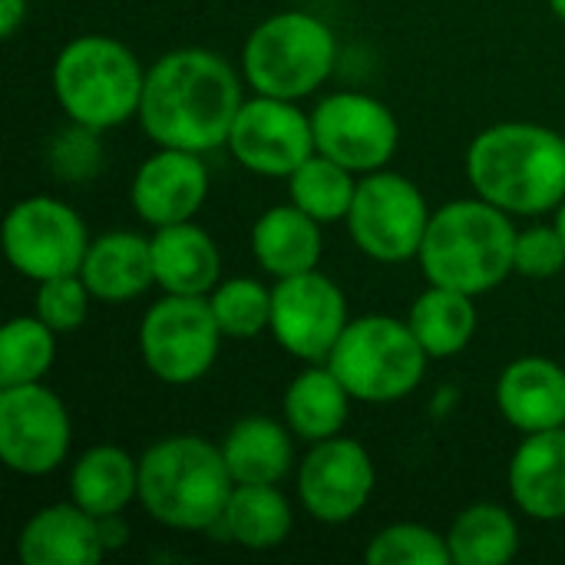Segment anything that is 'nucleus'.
<instances>
[{
  "label": "nucleus",
  "mask_w": 565,
  "mask_h": 565,
  "mask_svg": "<svg viewBox=\"0 0 565 565\" xmlns=\"http://www.w3.org/2000/svg\"><path fill=\"white\" fill-rule=\"evenodd\" d=\"M242 103V79L225 56L182 46L146 70L136 119L156 146L205 156L225 146Z\"/></svg>",
  "instance_id": "1"
},
{
  "label": "nucleus",
  "mask_w": 565,
  "mask_h": 565,
  "mask_svg": "<svg viewBox=\"0 0 565 565\" xmlns=\"http://www.w3.org/2000/svg\"><path fill=\"white\" fill-rule=\"evenodd\" d=\"M470 189L510 212L546 215L565 202V139L540 122H497L467 146Z\"/></svg>",
  "instance_id": "2"
},
{
  "label": "nucleus",
  "mask_w": 565,
  "mask_h": 565,
  "mask_svg": "<svg viewBox=\"0 0 565 565\" xmlns=\"http://www.w3.org/2000/svg\"><path fill=\"white\" fill-rule=\"evenodd\" d=\"M235 480L222 447L199 434H172L139 457V507L175 533L222 526Z\"/></svg>",
  "instance_id": "3"
},
{
  "label": "nucleus",
  "mask_w": 565,
  "mask_h": 565,
  "mask_svg": "<svg viewBox=\"0 0 565 565\" xmlns=\"http://www.w3.org/2000/svg\"><path fill=\"white\" fill-rule=\"evenodd\" d=\"M516 232L513 215L493 202L454 199L430 215L417 262L430 285L480 298L513 275Z\"/></svg>",
  "instance_id": "4"
},
{
  "label": "nucleus",
  "mask_w": 565,
  "mask_h": 565,
  "mask_svg": "<svg viewBox=\"0 0 565 565\" xmlns=\"http://www.w3.org/2000/svg\"><path fill=\"white\" fill-rule=\"evenodd\" d=\"M53 96L73 126L103 132L139 116L146 66L116 36H73L50 70Z\"/></svg>",
  "instance_id": "5"
},
{
  "label": "nucleus",
  "mask_w": 565,
  "mask_h": 565,
  "mask_svg": "<svg viewBox=\"0 0 565 565\" xmlns=\"http://www.w3.org/2000/svg\"><path fill=\"white\" fill-rule=\"evenodd\" d=\"M338 63V40L324 20L301 10L265 17L242 46V79L252 93L305 99L328 83Z\"/></svg>",
  "instance_id": "6"
},
{
  "label": "nucleus",
  "mask_w": 565,
  "mask_h": 565,
  "mask_svg": "<svg viewBox=\"0 0 565 565\" xmlns=\"http://www.w3.org/2000/svg\"><path fill=\"white\" fill-rule=\"evenodd\" d=\"M348 394L361 404H394L411 397L430 364L407 318L364 315L351 318L324 361Z\"/></svg>",
  "instance_id": "7"
},
{
  "label": "nucleus",
  "mask_w": 565,
  "mask_h": 565,
  "mask_svg": "<svg viewBox=\"0 0 565 565\" xmlns=\"http://www.w3.org/2000/svg\"><path fill=\"white\" fill-rule=\"evenodd\" d=\"M222 341L225 334L202 295H162L139 321L142 364L169 387L202 381L215 367Z\"/></svg>",
  "instance_id": "8"
},
{
  "label": "nucleus",
  "mask_w": 565,
  "mask_h": 565,
  "mask_svg": "<svg viewBox=\"0 0 565 565\" xmlns=\"http://www.w3.org/2000/svg\"><path fill=\"white\" fill-rule=\"evenodd\" d=\"M430 215L434 212L417 182L394 169H377L358 179L344 222L361 255L381 265H401L417 258Z\"/></svg>",
  "instance_id": "9"
},
{
  "label": "nucleus",
  "mask_w": 565,
  "mask_h": 565,
  "mask_svg": "<svg viewBox=\"0 0 565 565\" xmlns=\"http://www.w3.org/2000/svg\"><path fill=\"white\" fill-rule=\"evenodd\" d=\"M89 242L83 215L53 195H26L3 218V255L30 281L76 275Z\"/></svg>",
  "instance_id": "10"
},
{
  "label": "nucleus",
  "mask_w": 565,
  "mask_h": 565,
  "mask_svg": "<svg viewBox=\"0 0 565 565\" xmlns=\"http://www.w3.org/2000/svg\"><path fill=\"white\" fill-rule=\"evenodd\" d=\"M315 152L341 162L354 175L387 169L401 146V126L387 103L367 93L341 89L311 109Z\"/></svg>",
  "instance_id": "11"
},
{
  "label": "nucleus",
  "mask_w": 565,
  "mask_h": 565,
  "mask_svg": "<svg viewBox=\"0 0 565 565\" xmlns=\"http://www.w3.org/2000/svg\"><path fill=\"white\" fill-rule=\"evenodd\" d=\"M70 411L43 381L0 387V460L10 473L46 477L70 457Z\"/></svg>",
  "instance_id": "12"
},
{
  "label": "nucleus",
  "mask_w": 565,
  "mask_h": 565,
  "mask_svg": "<svg viewBox=\"0 0 565 565\" xmlns=\"http://www.w3.org/2000/svg\"><path fill=\"white\" fill-rule=\"evenodd\" d=\"M348 321L341 285L318 268L271 285V338L305 364H324Z\"/></svg>",
  "instance_id": "13"
},
{
  "label": "nucleus",
  "mask_w": 565,
  "mask_h": 565,
  "mask_svg": "<svg viewBox=\"0 0 565 565\" xmlns=\"http://www.w3.org/2000/svg\"><path fill=\"white\" fill-rule=\"evenodd\" d=\"M225 149L252 175L288 179L315 152L311 113H305L295 99L255 93L242 103Z\"/></svg>",
  "instance_id": "14"
},
{
  "label": "nucleus",
  "mask_w": 565,
  "mask_h": 565,
  "mask_svg": "<svg viewBox=\"0 0 565 565\" xmlns=\"http://www.w3.org/2000/svg\"><path fill=\"white\" fill-rule=\"evenodd\" d=\"M374 487L377 470L367 447L344 434L311 444L308 457L298 463V503L324 526L358 520L367 510Z\"/></svg>",
  "instance_id": "15"
},
{
  "label": "nucleus",
  "mask_w": 565,
  "mask_h": 565,
  "mask_svg": "<svg viewBox=\"0 0 565 565\" xmlns=\"http://www.w3.org/2000/svg\"><path fill=\"white\" fill-rule=\"evenodd\" d=\"M209 185L212 179L202 152L156 146V152L132 175L129 202L146 225L162 228L195 218L209 199Z\"/></svg>",
  "instance_id": "16"
},
{
  "label": "nucleus",
  "mask_w": 565,
  "mask_h": 565,
  "mask_svg": "<svg viewBox=\"0 0 565 565\" xmlns=\"http://www.w3.org/2000/svg\"><path fill=\"white\" fill-rule=\"evenodd\" d=\"M507 487L523 516L536 523L565 520V427L523 434L507 470Z\"/></svg>",
  "instance_id": "17"
},
{
  "label": "nucleus",
  "mask_w": 565,
  "mask_h": 565,
  "mask_svg": "<svg viewBox=\"0 0 565 565\" xmlns=\"http://www.w3.org/2000/svg\"><path fill=\"white\" fill-rule=\"evenodd\" d=\"M497 407L520 434L556 430L565 424V367L550 358L526 354L497 377Z\"/></svg>",
  "instance_id": "18"
},
{
  "label": "nucleus",
  "mask_w": 565,
  "mask_h": 565,
  "mask_svg": "<svg viewBox=\"0 0 565 565\" xmlns=\"http://www.w3.org/2000/svg\"><path fill=\"white\" fill-rule=\"evenodd\" d=\"M103 556L99 520L73 500L36 510L17 536V559L23 565H96Z\"/></svg>",
  "instance_id": "19"
},
{
  "label": "nucleus",
  "mask_w": 565,
  "mask_h": 565,
  "mask_svg": "<svg viewBox=\"0 0 565 565\" xmlns=\"http://www.w3.org/2000/svg\"><path fill=\"white\" fill-rule=\"evenodd\" d=\"M149 242H152L156 285L162 288V295H202V298H209L212 288L222 281L218 245L192 218L156 228Z\"/></svg>",
  "instance_id": "20"
},
{
  "label": "nucleus",
  "mask_w": 565,
  "mask_h": 565,
  "mask_svg": "<svg viewBox=\"0 0 565 565\" xmlns=\"http://www.w3.org/2000/svg\"><path fill=\"white\" fill-rule=\"evenodd\" d=\"M79 278L103 305H126L156 285L152 242L136 232H106L89 242Z\"/></svg>",
  "instance_id": "21"
},
{
  "label": "nucleus",
  "mask_w": 565,
  "mask_h": 565,
  "mask_svg": "<svg viewBox=\"0 0 565 565\" xmlns=\"http://www.w3.org/2000/svg\"><path fill=\"white\" fill-rule=\"evenodd\" d=\"M252 255L275 281L315 271L324 255L321 222H315L295 202L271 205L252 225Z\"/></svg>",
  "instance_id": "22"
},
{
  "label": "nucleus",
  "mask_w": 565,
  "mask_h": 565,
  "mask_svg": "<svg viewBox=\"0 0 565 565\" xmlns=\"http://www.w3.org/2000/svg\"><path fill=\"white\" fill-rule=\"evenodd\" d=\"M70 500L96 520L122 516L139 503V457L116 444L83 450L70 467Z\"/></svg>",
  "instance_id": "23"
},
{
  "label": "nucleus",
  "mask_w": 565,
  "mask_h": 565,
  "mask_svg": "<svg viewBox=\"0 0 565 565\" xmlns=\"http://www.w3.org/2000/svg\"><path fill=\"white\" fill-rule=\"evenodd\" d=\"M235 483H281L295 467L291 427L275 417H242L218 444Z\"/></svg>",
  "instance_id": "24"
},
{
  "label": "nucleus",
  "mask_w": 565,
  "mask_h": 565,
  "mask_svg": "<svg viewBox=\"0 0 565 565\" xmlns=\"http://www.w3.org/2000/svg\"><path fill=\"white\" fill-rule=\"evenodd\" d=\"M351 404L354 397L328 364H308L285 391L281 420L291 427L298 440L318 444L344 430L351 417Z\"/></svg>",
  "instance_id": "25"
},
{
  "label": "nucleus",
  "mask_w": 565,
  "mask_h": 565,
  "mask_svg": "<svg viewBox=\"0 0 565 565\" xmlns=\"http://www.w3.org/2000/svg\"><path fill=\"white\" fill-rule=\"evenodd\" d=\"M407 324L417 334L420 348L430 354V361L457 358L477 338V328H480L477 298L467 291L427 281V291H420L407 311Z\"/></svg>",
  "instance_id": "26"
},
{
  "label": "nucleus",
  "mask_w": 565,
  "mask_h": 565,
  "mask_svg": "<svg viewBox=\"0 0 565 565\" xmlns=\"http://www.w3.org/2000/svg\"><path fill=\"white\" fill-rule=\"evenodd\" d=\"M222 530L235 546L248 553H268L291 536L295 510L275 483H235Z\"/></svg>",
  "instance_id": "27"
},
{
  "label": "nucleus",
  "mask_w": 565,
  "mask_h": 565,
  "mask_svg": "<svg viewBox=\"0 0 565 565\" xmlns=\"http://www.w3.org/2000/svg\"><path fill=\"white\" fill-rule=\"evenodd\" d=\"M454 565H507L520 553V523L500 503H473L447 530Z\"/></svg>",
  "instance_id": "28"
},
{
  "label": "nucleus",
  "mask_w": 565,
  "mask_h": 565,
  "mask_svg": "<svg viewBox=\"0 0 565 565\" xmlns=\"http://www.w3.org/2000/svg\"><path fill=\"white\" fill-rule=\"evenodd\" d=\"M358 179L351 169H344L341 162L311 152L291 175H288V192L291 202L308 212L315 222L331 225V222H344L358 192Z\"/></svg>",
  "instance_id": "29"
},
{
  "label": "nucleus",
  "mask_w": 565,
  "mask_h": 565,
  "mask_svg": "<svg viewBox=\"0 0 565 565\" xmlns=\"http://www.w3.org/2000/svg\"><path fill=\"white\" fill-rule=\"evenodd\" d=\"M56 338L36 315L10 318L0 331V387L43 381L56 361Z\"/></svg>",
  "instance_id": "30"
},
{
  "label": "nucleus",
  "mask_w": 565,
  "mask_h": 565,
  "mask_svg": "<svg viewBox=\"0 0 565 565\" xmlns=\"http://www.w3.org/2000/svg\"><path fill=\"white\" fill-rule=\"evenodd\" d=\"M209 305L228 341H252L271 331V288L258 278H222Z\"/></svg>",
  "instance_id": "31"
},
{
  "label": "nucleus",
  "mask_w": 565,
  "mask_h": 565,
  "mask_svg": "<svg viewBox=\"0 0 565 565\" xmlns=\"http://www.w3.org/2000/svg\"><path fill=\"white\" fill-rule=\"evenodd\" d=\"M371 565H447L450 546L430 526L420 523H391L364 550Z\"/></svg>",
  "instance_id": "32"
},
{
  "label": "nucleus",
  "mask_w": 565,
  "mask_h": 565,
  "mask_svg": "<svg viewBox=\"0 0 565 565\" xmlns=\"http://www.w3.org/2000/svg\"><path fill=\"white\" fill-rule=\"evenodd\" d=\"M96 298L89 295L86 281L76 275H60V278H46V281H36V308L33 315L53 328L56 334H73L86 324V315H89V305Z\"/></svg>",
  "instance_id": "33"
},
{
  "label": "nucleus",
  "mask_w": 565,
  "mask_h": 565,
  "mask_svg": "<svg viewBox=\"0 0 565 565\" xmlns=\"http://www.w3.org/2000/svg\"><path fill=\"white\" fill-rule=\"evenodd\" d=\"M565 268V242L553 225H530L516 232V252H513V275L546 281L556 278Z\"/></svg>",
  "instance_id": "34"
},
{
  "label": "nucleus",
  "mask_w": 565,
  "mask_h": 565,
  "mask_svg": "<svg viewBox=\"0 0 565 565\" xmlns=\"http://www.w3.org/2000/svg\"><path fill=\"white\" fill-rule=\"evenodd\" d=\"M26 20V0H0V33L10 40Z\"/></svg>",
  "instance_id": "35"
},
{
  "label": "nucleus",
  "mask_w": 565,
  "mask_h": 565,
  "mask_svg": "<svg viewBox=\"0 0 565 565\" xmlns=\"http://www.w3.org/2000/svg\"><path fill=\"white\" fill-rule=\"evenodd\" d=\"M556 228H559V235H563L565 242V202L556 209Z\"/></svg>",
  "instance_id": "36"
},
{
  "label": "nucleus",
  "mask_w": 565,
  "mask_h": 565,
  "mask_svg": "<svg viewBox=\"0 0 565 565\" xmlns=\"http://www.w3.org/2000/svg\"><path fill=\"white\" fill-rule=\"evenodd\" d=\"M550 10L565 23V0H550Z\"/></svg>",
  "instance_id": "37"
},
{
  "label": "nucleus",
  "mask_w": 565,
  "mask_h": 565,
  "mask_svg": "<svg viewBox=\"0 0 565 565\" xmlns=\"http://www.w3.org/2000/svg\"><path fill=\"white\" fill-rule=\"evenodd\" d=\"M563 427H565V424H563Z\"/></svg>",
  "instance_id": "38"
}]
</instances>
